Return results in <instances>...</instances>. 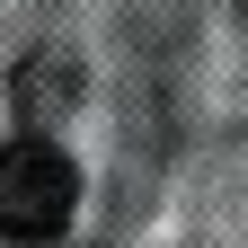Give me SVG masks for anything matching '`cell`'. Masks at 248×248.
<instances>
[{"mask_svg":"<svg viewBox=\"0 0 248 248\" xmlns=\"http://www.w3.org/2000/svg\"><path fill=\"white\" fill-rule=\"evenodd\" d=\"M71 204H80V169L62 160L45 133L0 142V239H18V248L62 239L71 231Z\"/></svg>","mask_w":248,"mask_h":248,"instance_id":"6da1fadb","label":"cell"},{"mask_svg":"<svg viewBox=\"0 0 248 248\" xmlns=\"http://www.w3.org/2000/svg\"><path fill=\"white\" fill-rule=\"evenodd\" d=\"M18 107H27V115H62V107H80V62L36 53V62L18 71Z\"/></svg>","mask_w":248,"mask_h":248,"instance_id":"7a4b0ae2","label":"cell"},{"mask_svg":"<svg viewBox=\"0 0 248 248\" xmlns=\"http://www.w3.org/2000/svg\"><path fill=\"white\" fill-rule=\"evenodd\" d=\"M239 9H248V0H239Z\"/></svg>","mask_w":248,"mask_h":248,"instance_id":"3957f363","label":"cell"}]
</instances>
